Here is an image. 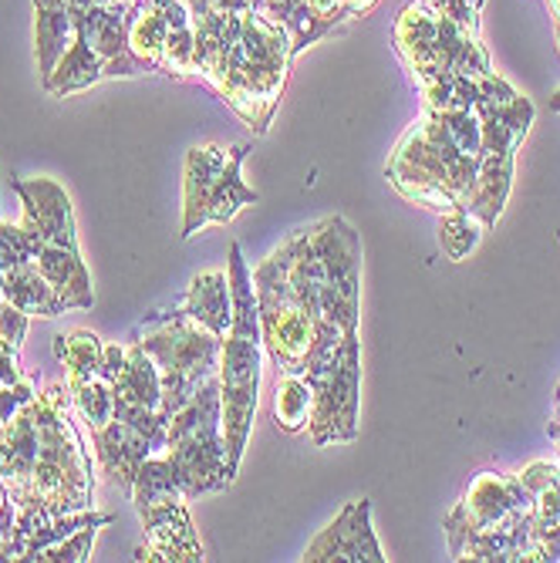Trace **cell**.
<instances>
[{"label":"cell","instance_id":"1","mask_svg":"<svg viewBox=\"0 0 560 563\" xmlns=\"http://www.w3.org/2000/svg\"><path fill=\"white\" fill-rule=\"evenodd\" d=\"M486 0H409L395 21V51L419 85L426 109H470L476 81L493 75L480 41Z\"/></svg>","mask_w":560,"mask_h":563},{"label":"cell","instance_id":"2","mask_svg":"<svg viewBox=\"0 0 560 563\" xmlns=\"http://www.w3.org/2000/svg\"><path fill=\"white\" fill-rule=\"evenodd\" d=\"M483 156V122L476 109H426L402 135L385 179L419 207L466 210Z\"/></svg>","mask_w":560,"mask_h":563},{"label":"cell","instance_id":"3","mask_svg":"<svg viewBox=\"0 0 560 563\" xmlns=\"http://www.w3.org/2000/svg\"><path fill=\"white\" fill-rule=\"evenodd\" d=\"M281 267L318 321L359 331L362 314V240L344 217L294 230L277 250Z\"/></svg>","mask_w":560,"mask_h":563},{"label":"cell","instance_id":"4","mask_svg":"<svg viewBox=\"0 0 560 563\" xmlns=\"http://www.w3.org/2000/svg\"><path fill=\"white\" fill-rule=\"evenodd\" d=\"M230 294H233V324L220 344V405H223V439H227V466L237 476L240 459L253 429L261 401V372H264V334L257 314V290L253 274L243 261L240 243H230Z\"/></svg>","mask_w":560,"mask_h":563},{"label":"cell","instance_id":"5","mask_svg":"<svg viewBox=\"0 0 560 563\" xmlns=\"http://www.w3.org/2000/svg\"><path fill=\"white\" fill-rule=\"evenodd\" d=\"M452 560H534V499L520 476L480 473L446 517Z\"/></svg>","mask_w":560,"mask_h":563},{"label":"cell","instance_id":"6","mask_svg":"<svg viewBox=\"0 0 560 563\" xmlns=\"http://www.w3.org/2000/svg\"><path fill=\"white\" fill-rule=\"evenodd\" d=\"M37 422V455L31 473V503L51 517H68L91 509L95 476L91 459L72 422L68 382H55L31 401Z\"/></svg>","mask_w":560,"mask_h":563},{"label":"cell","instance_id":"7","mask_svg":"<svg viewBox=\"0 0 560 563\" xmlns=\"http://www.w3.org/2000/svg\"><path fill=\"white\" fill-rule=\"evenodd\" d=\"M290 62V34L281 24L261 18L257 11H250L213 81V91L253 129V135H264L271 129L287 88Z\"/></svg>","mask_w":560,"mask_h":563},{"label":"cell","instance_id":"8","mask_svg":"<svg viewBox=\"0 0 560 563\" xmlns=\"http://www.w3.org/2000/svg\"><path fill=\"white\" fill-rule=\"evenodd\" d=\"M11 189L21 196V227L31 240V261L55 287L68 311H91L95 290L88 267L78 253V230L72 196L55 179H14Z\"/></svg>","mask_w":560,"mask_h":563},{"label":"cell","instance_id":"9","mask_svg":"<svg viewBox=\"0 0 560 563\" xmlns=\"http://www.w3.org/2000/svg\"><path fill=\"white\" fill-rule=\"evenodd\" d=\"M250 274H253V290H257L264 354L271 357V365L277 372L304 375L318 362H325L334 347H341L348 331H341L338 324L318 321L311 314V307L290 287L277 253H271V257L261 261Z\"/></svg>","mask_w":560,"mask_h":563},{"label":"cell","instance_id":"10","mask_svg":"<svg viewBox=\"0 0 560 563\" xmlns=\"http://www.w3.org/2000/svg\"><path fill=\"white\" fill-rule=\"evenodd\" d=\"M132 344H139L160 368L163 412L173 419L179 408L217 375L220 344L213 331L189 321L179 311H152L132 328Z\"/></svg>","mask_w":560,"mask_h":563},{"label":"cell","instance_id":"11","mask_svg":"<svg viewBox=\"0 0 560 563\" xmlns=\"http://www.w3.org/2000/svg\"><path fill=\"white\" fill-rule=\"evenodd\" d=\"M75 11V44L65 51L55 75L44 81V91L55 98H68L106 78H139L152 75L129 47L125 11L129 4H81L72 0Z\"/></svg>","mask_w":560,"mask_h":563},{"label":"cell","instance_id":"12","mask_svg":"<svg viewBox=\"0 0 560 563\" xmlns=\"http://www.w3.org/2000/svg\"><path fill=\"white\" fill-rule=\"evenodd\" d=\"M163 455L169 459L176 483L189 503L233 486L237 476L227 466L223 405L217 375L169 419V445Z\"/></svg>","mask_w":560,"mask_h":563},{"label":"cell","instance_id":"13","mask_svg":"<svg viewBox=\"0 0 560 563\" xmlns=\"http://www.w3.org/2000/svg\"><path fill=\"white\" fill-rule=\"evenodd\" d=\"M132 503L135 514L142 520L145 540L135 550V560H176V563H193L202 560V543L193 530L189 520V499L183 496L176 473L169 466V459L149 455L142 470L135 473L132 483Z\"/></svg>","mask_w":560,"mask_h":563},{"label":"cell","instance_id":"14","mask_svg":"<svg viewBox=\"0 0 560 563\" xmlns=\"http://www.w3.org/2000/svg\"><path fill=\"white\" fill-rule=\"evenodd\" d=\"M250 145H193L183 169V240L210 223H230L243 207H257L261 196L240 176Z\"/></svg>","mask_w":560,"mask_h":563},{"label":"cell","instance_id":"15","mask_svg":"<svg viewBox=\"0 0 560 563\" xmlns=\"http://www.w3.org/2000/svg\"><path fill=\"white\" fill-rule=\"evenodd\" d=\"M125 34L132 55L152 75L193 78L196 27L186 0H129Z\"/></svg>","mask_w":560,"mask_h":563},{"label":"cell","instance_id":"16","mask_svg":"<svg viewBox=\"0 0 560 563\" xmlns=\"http://www.w3.org/2000/svg\"><path fill=\"white\" fill-rule=\"evenodd\" d=\"M311 391V439L315 445L351 442L359 435V391H362V344L359 334H348L341 347H334L325 362L304 372Z\"/></svg>","mask_w":560,"mask_h":563},{"label":"cell","instance_id":"17","mask_svg":"<svg viewBox=\"0 0 560 563\" xmlns=\"http://www.w3.org/2000/svg\"><path fill=\"white\" fill-rule=\"evenodd\" d=\"M304 563H325V560H341V563H382L385 553L375 540L372 530V503L354 499L341 514L308 543L300 556Z\"/></svg>","mask_w":560,"mask_h":563},{"label":"cell","instance_id":"18","mask_svg":"<svg viewBox=\"0 0 560 563\" xmlns=\"http://www.w3.org/2000/svg\"><path fill=\"white\" fill-rule=\"evenodd\" d=\"M91 449L98 455V466L106 473L122 493H132L135 473L142 470V463L149 455H160L156 445L149 442V435L142 429H135L132 422L112 419L106 429L91 432Z\"/></svg>","mask_w":560,"mask_h":563},{"label":"cell","instance_id":"19","mask_svg":"<svg viewBox=\"0 0 560 563\" xmlns=\"http://www.w3.org/2000/svg\"><path fill=\"white\" fill-rule=\"evenodd\" d=\"M173 311L186 314L189 321L202 324L223 338L233 324V294H230V277L223 271H207L196 274L186 287V294L173 303Z\"/></svg>","mask_w":560,"mask_h":563},{"label":"cell","instance_id":"20","mask_svg":"<svg viewBox=\"0 0 560 563\" xmlns=\"http://www.w3.org/2000/svg\"><path fill=\"white\" fill-rule=\"evenodd\" d=\"M34 55H37V71L41 85L55 75L58 62L65 58V51L75 44L78 24L72 0H34Z\"/></svg>","mask_w":560,"mask_h":563},{"label":"cell","instance_id":"21","mask_svg":"<svg viewBox=\"0 0 560 563\" xmlns=\"http://www.w3.org/2000/svg\"><path fill=\"white\" fill-rule=\"evenodd\" d=\"M4 300L31 318H58L68 311L62 294L44 280V274L34 267V261L14 264L4 271Z\"/></svg>","mask_w":560,"mask_h":563},{"label":"cell","instance_id":"22","mask_svg":"<svg viewBox=\"0 0 560 563\" xmlns=\"http://www.w3.org/2000/svg\"><path fill=\"white\" fill-rule=\"evenodd\" d=\"M55 357L65 365V382L106 378V344L91 331H68L55 338ZM109 382V378H106Z\"/></svg>","mask_w":560,"mask_h":563},{"label":"cell","instance_id":"23","mask_svg":"<svg viewBox=\"0 0 560 563\" xmlns=\"http://www.w3.org/2000/svg\"><path fill=\"white\" fill-rule=\"evenodd\" d=\"M311 408H315V391L304 375L277 372L274 385V426L287 435L308 429L311 422Z\"/></svg>","mask_w":560,"mask_h":563},{"label":"cell","instance_id":"24","mask_svg":"<svg viewBox=\"0 0 560 563\" xmlns=\"http://www.w3.org/2000/svg\"><path fill=\"white\" fill-rule=\"evenodd\" d=\"M253 11L261 18L281 24L287 34H290V44H294V58L300 51H308L311 44H318L325 37V31L315 24L311 11L304 0H253Z\"/></svg>","mask_w":560,"mask_h":563},{"label":"cell","instance_id":"25","mask_svg":"<svg viewBox=\"0 0 560 563\" xmlns=\"http://www.w3.org/2000/svg\"><path fill=\"white\" fill-rule=\"evenodd\" d=\"M72 408L81 416V422L95 432L106 429L116 419V388L106 378H88V382H72Z\"/></svg>","mask_w":560,"mask_h":563},{"label":"cell","instance_id":"26","mask_svg":"<svg viewBox=\"0 0 560 563\" xmlns=\"http://www.w3.org/2000/svg\"><path fill=\"white\" fill-rule=\"evenodd\" d=\"M486 233V227L466 213V210H452V213H442V227H439V243L446 250L449 261H463L466 253L480 243V236Z\"/></svg>","mask_w":560,"mask_h":563},{"label":"cell","instance_id":"27","mask_svg":"<svg viewBox=\"0 0 560 563\" xmlns=\"http://www.w3.org/2000/svg\"><path fill=\"white\" fill-rule=\"evenodd\" d=\"M101 527H106V523H88L78 533L65 537L62 543L44 547L34 560H41V563H81V560L91 556V547H95V537H98Z\"/></svg>","mask_w":560,"mask_h":563},{"label":"cell","instance_id":"28","mask_svg":"<svg viewBox=\"0 0 560 563\" xmlns=\"http://www.w3.org/2000/svg\"><path fill=\"white\" fill-rule=\"evenodd\" d=\"M28 324H31V314L18 311V307L8 303V300H0V344H4L18 357H21V347H24Z\"/></svg>","mask_w":560,"mask_h":563},{"label":"cell","instance_id":"29","mask_svg":"<svg viewBox=\"0 0 560 563\" xmlns=\"http://www.w3.org/2000/svg\"><path fill=\"white\" fill-rule=\"evenodd\" d=\"M31 398H37V382L28 375L14 385H0V426L11 422Z\"/></svg>","mask_w":560,"mask_h":563},{"label":"cell","instance_id":"30","mask_svg":"<svg viewBox=\"0 0 560 563\" xmlns=\"http://www.w3.org/2000/svg\"><path fill=\"white\" fill-rule=\"evenodd\" d=\"M21 378H24V372H21V357L11 354L4 344H0V385H14V382H21Z\"/></svg>","mask_w":560,"mask_h":563},{"label":"cell","instance_id":"31","mask_svg":"<svg viewBox=\"0 0 560 563\" xmlns=\"http://www.w3.org/2000/svg\"><path fill=\"white\" fill-rule=\"evenodd\" d=\"M550 439L557 442L560 449V391H557V401H553V422H550Z\"/></svg>","mask_w":560,"mask_h":563},{"label":"cell","instance_id":"32","mask_svg":"<svg viewBox=\"0 0 560 563\" xmlns=\"http://www.w3.org/2000/svg\"><path fill=\"white\" fill-rule=\"evenodd\" d=\"M351 4H354V14H359V18H365L375 4H378V0H351Z\"/></svg>","mask_w":560,"mask_h":563},{"label":"cell","instance_id":"33","mask_svg":"<svg viewBox=\"0 0 560 563\" xmlns=\"http://www.w3.org/2000/svg\"><path fill=\"white\" fill-rule=\"evenodd\" d=\"M81 4H129V0H81Z\"/></svg>","mask_w":560,"mask_h":563},{"label":"cell","instance_id":"34","mask_svg":"<svg viewBox=\"0 0 560 563\" xmlns=\"http://www.w3.org/2000/svg\"><path fill=\"white\" fill-rule=\"evenodd\" d=\"M550 112H560V91H557V95L550 98Z\"/></svg>","mask_w":560,"mask_h":563}]
</instances>
